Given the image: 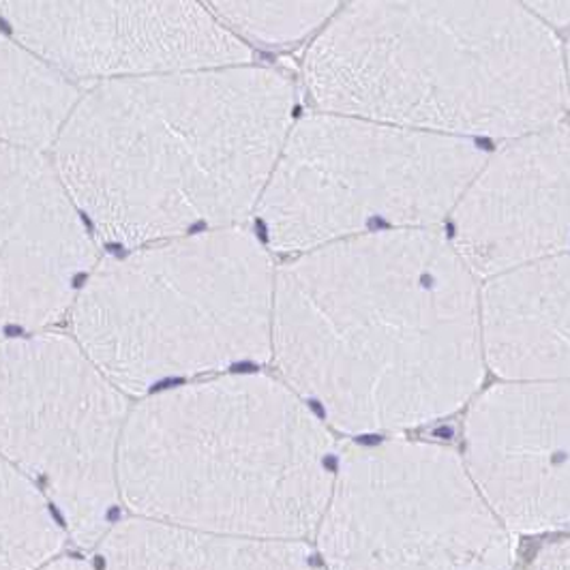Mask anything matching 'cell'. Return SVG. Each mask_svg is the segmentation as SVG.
<instances>
[{
	"label": "cell",
	"instance_id": "1",
	"mask_svg": "<svg viewBox=\"0 0 570 570\" xmlns=\"http://www.w3.org/2000/svg\"><path fill=\"white\" fill-rule=\"evenodd\" d=\"M479 275L433 228L301 252L277 271L273 358L343 433H389L459 412L487 361Z\"/></svg>",
	"mask_w": 570,
	"mask_h": 570
},
{
	"label": "cell",
	"instance_id": "2",
	"mask_svg": "<svg viewBox=\"0 0 570 570\" xmlns=\"http://www.w3.org/2000/svg\"><path fill=\"white\" fill-rule=\"evenodd\" d=\"M296 88L238 62L88 86L52 144L97 240L125 249L254 215L294 125Z\"/></svg>",
	"mask_w": 570,
	"mask_h": 570
},
{
	"label": "cell",
	"instance_id": "3",
	"mask_svg": "<svg viewBox=\"0 0 570 570\" xmlns=\"http://www.w3.org/2000/svg\"><path fill=\"white\" fill-rule=\"evenodd\" d=\"M303 73L324 112L455 138L513 140L570 110L567 55L519 0H350Z\"/></svg>",
	"mask_w": 570,
	"mask_h": 570
},
{
	"label": "cell",
	"instance_id": "4",
	"mask_svg": "<svg viewBox=\"0 0 570 570\" xmlns=\"http://www.w3.org/2000/svg\"><path fill=\"white\" fill-rule=\"evenodd\" d=\"M335 442L287 382L262 373L174 386L138 403L118 451L120 500L142 517L210 532L315 534Z\"/></svg>",
	"mask_w": 570,
	"mask_h": 570
},
{
	"label": "cell",
	"instance_id": "5",
	"mask_svg": "<svg viewBox=\"0 0 570 570\" xmlns=\"http://www.w3.org/2000/svg\"><path fill=\"white\" fill-rule=\"evenodd\" d=\"M271 256L240 226L183 234L97 262L71 322L127 395L273 358Z\"/></svg>",
	"mask_w": 570,
	"mask_h": 570
},
{
	"label": "cell",
	"instance_id": "6",
	"mask_svg": "<svg viewBox=\"0 0 570 570\" xmlns=\"http://www.w3.org/2000/svg\"><path fill=\"white\" fill-rule=\"evenodd\" d=\"M485 153L468 138L361 116L294 120L256 215L275 252L449 219Z\"/></svg>",
	"mask_w": 570,
	"mask_h": 570
},
{
	"label": "cell",
	"instance_id": "7",
	"mask_svg": "<svg viewBox=\"0 0 570 570\" xmlns=\"http://www.w3.org/2000/svg\"><path fill=\"white\" fill-rule=\"evenodd\" d=\"M513 537L463 456L400 438L337 461L315 530L331 569H509Z\"/></svg>",
	"mask_w": 570,
	"mask_h": 570
},
{
	"label": "cell",
	"instance_id": "8",
	"mask_svg": "<svg viewBox=\"0 0 570 570\" xmlns=\"http://www.w3.org/2000/svg\"><path fill=\"white\" fill-rule=\"evenodd\" d=\"M125 395L76 337L0 340V455L48 495L85 549L115 525Z\"/></svg>",
	"mask_w": 570,
	"mask_h": 570
},
{
	"label": "cell",
	"instance_id": "9",
	"mask_svg": "<svg viewBox=\"0 0 570 570\" xmlns=\"http://www.w3.org/2000/svg\"><path fill=\"white\" fill-rule=\"evenodd\" d=\"M0 24L76 85L254 58L204 0H0Z\"/></svg>",
	"mask_w": 570,
	"mask_h": 570
},
{
	"label": "cell",
	"instance_id": "10",
	"mask_svg": "<svg viewBox=\"0 0 570 570\" xmlns=\"http://www.w3.org/2000/svg\"><path fill=\"white\" fill-rule=\"evenodd\" d=\"M97 264V238L48 150L0 140V340L46 331Z\"/></svg>",
	"mask_w": 570,
	"mask_h": 570
},
{
	"label": "cell",
	"instance_id": "11",
	"mask_svg": "<svg viewBox=\"0 0 570 570\" xmlns=\"http://www.w3.org/2000/svg\"><path fill=\"white\" fill-rule=\"evenodd\" d=\"M470 474L513 534L570 528V377L502 380L465 419Z\"/></svg>",
	"mask_w": 570,
	"mask_h": 570
},
{
	"label": "cell",
	"instance_id": "12",
	"mask_svg": "<svg viewBox=\"0 0 570 570\" xmlns=\"http://www.w3.org/2000/svg\"><path fill=\"white\" fill-rule=\"evenodd\" d=\"M449 219L456 252L481 279L570 254V125L530 131L485 157Z\"/></svg>",
	"mask_w": 570,
	"mask_h": 570
},
{
	"label": "cell",
	"instance_id": "13",
	"mask_svg": "<svg viewBox=\"0 0 570 570\" xmlns=\"http://www.w3.org/2000/svg\"><path fill=\"white\" fill-rule=\"evenodd\" d=\"M481 326L487 367L502 380L570 377V254L487 277Z\"/></svg>",
	"mask_w": 570,
	"mask_h": 570
},
{
	"label": "cell",
	"instance_id": "14",
	"mask_svg": "<svg viewBox=\"0 0 570 570\" xmlns=\"http://www.w3.org/2000/svg\"><path fill=\"white\" fill-rule=\"evenodd\" d=\"M312 547L296 539H254L210 532L138 514L99 541L108 569H305Z\"/></svg>",
	"mask_w": 570,
	"mask_h": 570
},
{
	"label": "cell",
	"instance_id": "15",
	"mask_svg": "<svg viewBox=\"0 0 570 570\" xmlns=\"http://www.w3.org/2000/svg\"><path fill=\"white\" fill-rule=\"evenodd\" d=\"M80 92L0 30V140L50 150Z\"/></svg>",
	"mask_w": 570,
	"mask_h": 570
},
{
	"label": "cell",
	"instance_id": "16",
	"mask_svg": "<svg viewBox=\"0 0 570 570\" xmlns=\"http://www.w3.org/2000/svg\"><path fill=\"white\" fill-rule=\"evenodd\" d=\"M65 544L48 495L0 455V569H37Z\"/></svg>",
	"mask_w": 570,
	"mask_h": 570
},
{
	"label": "cell",
	"instance_id": "17",
	"mask_svg": "<svg viewBox=\"0 0 570 570\" xmlns=\"http://www.w3.org/2000/svg\"><path fill=\"white\" fill-rule=\"evenodd\" d=\"M247 43L289 48L322 29L343 0H204Z\"/></svg>",
	"mask_w": 570,
	"mask_h": 570
},
{
	"label": "cell",
	"instance_id": "18",
	"mask_svg": "<svg viewBox=\"0 0 570 570\" xmlns=\"http://www.w3.org/2000/svg\"><path fill=\"white\" fill-rule=\"evenodd\" d=\"M549 27L570 24V0H519Z\"/></svg>",
	"mask_w": 570,
	"mask_h": 570
},
{
	"label": "cell",
	"instance_id": "19",
	"mask_svg": "<svg viewBox=\"0 0 570 570\" xmlns=\"http://www.w3.org/2000/svg\"><path fill=\"white\" fill-rule=\"evenodd\" d=\"M532 567L549 570H570V537L569 539L547 544L542 551H539V556L534 558Z\"/></svg>",
	"mask_w": 570,
	"mask_h": 570
},
{
	"label": "cell",
	"instance_id": "20",
	"mask_svg": "<svg viewBox=\"0 0 570 570\" xmlns=\"http://www.w3.org/2000/svg\"><path fill=\"white\" fill-rule=\"evenodd\" d=\"M567 55V73H569V88H570V43H569V50L564 52Z\"/></svg>",
	"mask_w": 570,
	"mask_h": 570
}]
</instances>
